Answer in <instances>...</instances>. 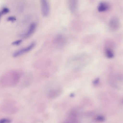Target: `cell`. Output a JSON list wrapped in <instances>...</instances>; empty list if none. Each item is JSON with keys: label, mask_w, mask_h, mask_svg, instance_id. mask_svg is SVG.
Masks as SVG:
<instances>
[{"label": "cell", "mask_w": 123, "mask_h": 123, "mask_svg": "<svg viewBox=\"0 0 123 123\" xmlns=\"http://www.w3.org/2000/svg\"><path fill=\"white\" fill-rule=\"evenodd\" d=\"M109 5L104 2H100L98 6V9L100 12H103L109 9Z\"/></svg>", "instance_id": "obj_6"}, {"label": "cell", "mask_w": 123, "mask_h": 123, "mask_svg": "<svg viewBox=\"0 0 123 123\" xmlns=\"http://www.w3.org/2000/svg\"><path fill=\"white\" fill-rule=\"evenodd\" d=\"M9 12V9L5 7L3 8L0 12V17L2 15L8 13Z\"/></svg>", "instance_id": "obj_9"}, {"label": "cell", "mask_w": 123, "mask_h": 123, "mask_svg": "<svg viewBox=\"0 0 123 123\" xmlns=\"http://www.w3.org/2000/svg\"></svg>", "instance_id": "obj_14"}, {"label": "cell", "mask_w": 123, "mask_h": 123, "mask_svg": "<svg viewBox=\"0 0 123 123\" xmlns=\"http://www.w3.org/2000/svg\"><path fill=\"white\" fill-rule=\"evenodd\" d=\"M105 53L107 57L109 58H112L114 56V55L113 52L111 49L109 48L106 49Z\"/></svg>", "instance_id": "obj_8"}, {"label": "cell", "mask_w": 123, "mask_h": 123, "mask_svg": "<svg viewBox=\"0 0 123 123\" xmlns=\"http://www.w3.org/2000/svg\"><path fill=\"white\" fill-rule=\"evenodd\" d=\"M16 19L15 17L13 16H10L8 17L7 18V20L8 21L13 22Z\"/></svg>", "instance_id": "obj_13"}, {"label": "cell", "mask_w": 123, "mask_h": 123, "mask_svg": "<svg viewBox=\"0 0 123 123\" xmlns=\"http://www.w3.org/2000/svg\"><path fill=\"white\" fill-rule=\"evenodd\" d=\"M35 43L32 42L27 46L17 50L13 54V57H16L20 56L30 51L34 47Z\"/></svg>", "instance_id": "obj_2"}, {"label": "cell", "mask_w": 123, "mask_h": 123, "mask_svg": "<svg viewBox=\"0 0 123 123\" xmlns=\"http://www.w3.org/2000/svg\"><path fill=\"white\" fill-rule=\"evenodd\" d=\"M36 26V25L35 23H31L27 31L21 35L23 37L27 38L30 36L34 31Z\"/></svg>", "instance_id": "obj_4"}, {"label": "cell", "mask_w": 123, "mask_h": 123, "mask_svg": "<svg viewBox=\"0 0 123 123\" xmlns=\"http://www.w3.org/2000/svg\"><path fill=\"white\" fill-rule=\"evenodd\" d=\"M105 120V117L103 116L99 115L97 117L95 118V120L99 122H102L104 121Z\"/></svg>", "instance_id": "obj_10"}, {"label": "cell", "mask_w": 123, "mask_h": 123, "mask_svg": "<svg viewBox=\"0 0 123 123\" xmlns=\"http://www.w3.org/2000/svg\"><path fill=\"white\" fill-rule=\"evenodd\" d=\"M20 73L18 71L12 70L4 74L0 79V85L5 87H10L16 85L20 78Z\"/></svg>", "instance_id": "obj_1"}, {"label": "cell", "mask_w": 123, "mask_h": 123, "mask_svg": "<svg viewBox=\"0 0 123 123\" xmlns=\"http://www.w3.org/2000/svg\"><path fill=\"white\" fill-rule=\"evenodd\" d=\"M40 2L42 14L43 16L46 17L48 15L49 12V3L46 0H41Z\"/></svg>", "instance_id": "obj_3"}, {"label": "cell", "mask_w": 123, "mask_h": 123, "mask_svg": "<svg viewBox=\"0 0 123 123\" xmlns=\"http://www.w3.org/2000/svg\"><path fill=\"white\" fill-rule=\"evenodd\" d=\"M11 122V121L9 119L3 118L0 120V123H10Z\"/></svg>", "instance_id": "obj_11"}, {"label": "cell", "mask_w": 123, "mask_h": 123, "mask_svg": "<svg viewBox=\"0 0 123 123\" xmlns=\"http://www.w3.org/2000/svg\"><path fill=\"white\" fill-rule=\"evenodd\" d=\"M110 26L111 29L116 30L117 29L119 25L118 19L116 17L112 18L109 22Z\"/></svg>", "instance_id": "obj_5"}, {"label": "cell", "mask_w": 123, "mask_h": 123, "mask_svg": "<svg viewBox=\"0 0 123 123\" xmlns=\"http://www.w3.org/2000/svg\"><path fill=\"white\" fill-rule=\"evenodd\" d=\"M61 91L60 89H59L51 90L48 92V95L50 98H54L57 97L60 94Z\"/></svg>", "instance_id": "obj_7"}, {"label": "cell", "mask_w": 123, "mask_h": 123, "mask_svg": "<svg viewBox=\"0 0 123 123\" xmlns=\"http://www.w3.org/2000/svg\"><path fill=\"white\" fill-rule=\"evenodd\" d=\"M22 42V40L20 39L13 42L12 44L13 45H17L20 44Z\"/></svg>", "instance_id": "obj_12"}]
</instances>
